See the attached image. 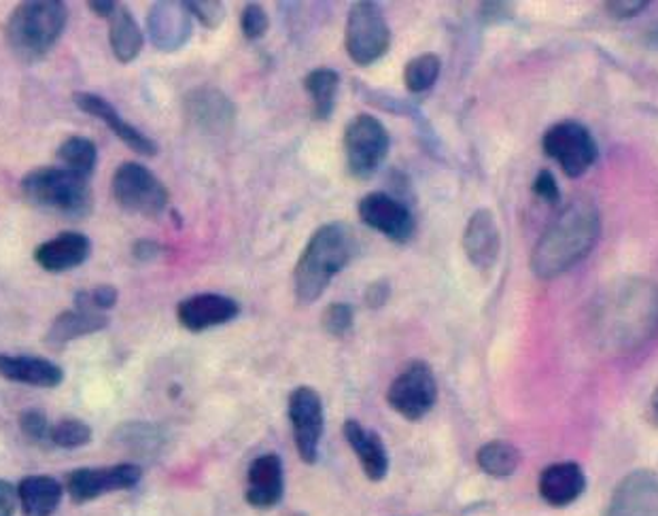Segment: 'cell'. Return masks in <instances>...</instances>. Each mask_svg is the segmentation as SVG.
<instances>
[{
    "instance_id": "29",
    "label": "cell",
    "mask_w": 658,
    "mask_h": 516,
    "mask_svg": "<svg viewBox=\"0 0 658 516\" xmlns=\"http://www.w3.org/2000/svg\"><path fill=\"white\" fill-rule=\"evenodd\" d=\"M478 468L493 478H508L520 466V450L506 440H491L476 453Z\"/></svg>"
},
{
    "instance_id": "44",
    "label": "cell",
    "mask_w": 658,
    "mask_h": 516,
    "mask_svg": "<svg viewBox=\"0 0 658 516\" xmlns=\"http://www.w3.org/2000/svg\"><path fill=\"white\" fill-rule=\"evenodd\" d=\"M652 415H655V419L658 421V391L655 394V398H652Z\"/></svg>"
},
{
    "instance_id": "40",
    "label": "cell",
    "mask_w": 658,
    "mask_h": 516,
    "mask_svg": "<svg viewBox=\"0 0 658 516\" xmlns=\"http://www.w3.org/2000/svg\"><path fill=\"white\" fill-rule=\"evenodd\" d=\"M480 18L487 24H497V22H506L512 18V7L506 2H482L480 4Z\"/></svg>"
},
{
    "instance_id": "17",
    "label": "cell",
    "mask_w": 658,
    "mask_h": 516,
    "mask_svg": "<svg viewBox=\"0 0 658 516\" xmlns=\"http://www.w3.org/2000/svg\"><path fill=\"white\" fill-rule=\"evenodd\" d=\"M149 34L153 46L162 51L183 48L191 37V13L186 2H158L151 7Z\"/></svg>"
},
{
    "instance_id": "2",
    "label": "cell",
    "mask_w": 658,
    "mask_h": 516,
    "mask_svg": "<svg viewBox=\"0 0 658 516\" xmlns=\"http://www.w3.org/2000/svg\"><path fill=\"white\" fill-rule=\"evenodd\" d=\"M357 238L347 224L333 221L310 236L293 270V291L300 305L317 302L331 279L357 256Z\"/></svg>"
},
{
    "instance_id": "39",
    "label": "cell",
    "mask_w": 658,
    "mask_h": 516,
    "mask_svg": "<svg viewBox=\"0 0 658 516\" xmlns=\"http://www.w3.org/2000/svg\"><path fill=\"white\" fill-rule=\"evenodd\" d=\"M389 298H391V282L387 281V279H378V281L370 282L368 289H366V296H363L366 306L372 308V310L382 308V306L389 302Z\"/></svg>"
},
{
    "instance_id": "3",
    "label": "cell",
    "mask_w": 658,
    "mask_h": 516,
    "mask_svg": "<svg viewBox=\"0 0 658 516\" xmlns=\"http://www.w3.org/2000/svg\"><path fill=\"white\" fill-rule=\"evenodd\" d=\"M69 24V7L60 0H28L4 24V41L22 62H39L60 41Z\"/></svg>"
},
{
    "instance_id": "12",
    "label": "cell",
    "mask_w": 658,
    "mask_h": 516,
    "mask_svg": "<svg viewBox=\"0 0 658 516\" xmlns=\"http://www.w3.org/2000/svg\"><path fill=\"white\" fill-rule=\"evenodd\" d=\"M142 468L118 464L111 468H79L67 476V492L74 504H88L104 493L126 492L141 483Z\"/></svg>"
},
{
    "instance_id": "37",
    "label": "cell",
    "mask_w": 658,
    "mask_h": 516,
    "mask_svg": "<svg viewBox=\"0 0 658 516\" xmlns=\"http://www.w3.org/2000/svg\"><path fill=\"white\" fill-rule=\"evenodd\" d=\"M534 191L546 205H557L561 200V189L550 170H540L534 179Z\"/></svg>"
},
{
    "instance_id": "7",
    "label": "cell",
    "mask_w": 658,
    "mask_h": 516,
    "mask_svg": "<svg viewBox=\"0 0 658 516\" xmlns=\"http://www.w3.org/2000/svg\"><path fill=\"white\" fill-rule=\"evenodd\" d=\"M389 132L375 116L361 113L349 121L345 130V156L355 179L366 181L375 177L389 153Z\"/></svg>"
},
{
    "instance_id": "31",
    "label": "cell",
    "mask_w": 658,
    "mask_h": 516,
    "mask_svg": "<svg viewBox=\"0 0 658 516\" xmlns=\"http://www.w3.org/2000/svg\"><path fill=\"white\" fill-rule=\"evenodd\" d=\"M58 160L72 172L90 177L98 165V149L94 141L86 137H71L60 145Z\"/></svg>"
},
{
    "instance_id": "38",
    "label": "cell",
    "mask_w": 658,
    "mask_h": 516,
    "mask_svg": "<svg viewBox=\"0 0 658 516\" xmlns=\"http://www.w3.org/2000/svg\"><path fill=\"white\" fill-rule=\"evenodd\" d=\"M604 7L614 20H631L644 9H648V2L646 0H610Z\"/></svg>"
},
{
    "instance_id": "32",
    "label": "cell",
    "mask_w": 658,
    "mask_h": 516,
    "mask_svg": "<svg viewBox=\"0 0 658 516\" xmlns=\"http://www.w3.org/2000/svg\"><path fill=\"white\" fill-rule=\"evenodd\" d=\"M92 427L81 419H62L51 425L49 443L60 448H81L92 443Z\"/></svg>"
},
{
    "instance_id": "30",
    "label": "cell",
    "mask_w": 658,
    "mask_h": 516,
    "mask_svg": "<svg viewBox=\"0 0 658 516\" xmlns=\"http://www.w3.org/2000/svg\"><path fill=\"white\" fill-rule=\"evenodd\" d=\"M442 71V60L438 53H421L412 58L403 69V83L410 95H423L431 90Z\"/></svg>"
},
{
    "instance_id": "6",
    "label": "cell",
    "mask_w": 658,
    "mask_h": 516,
    "mask_svg": "<svg viewBox=\"0 0 658 516\" xmlns=\"http://www.w3.org/2000/svg\"><path fill=\"white\" fill-rule=\"evenodd\" d=\"M345 48L359 67L375 64L389 51L391 28L377 2H355L345 30Z\"/></svg>"
},
{
    "instance_id": "23",
    "label": "cell",
    "mask_w": 658,
    "mask_h": 516,
    "mask_svg": "<svg viewBox=\"0 0 658 516\" xmlns=\"http://www.w3.org/2000/svg\"><path fill=\"white\" fill-rule=\"evenodd\" d=\"M587 489L585 469L574 462L552 464L541 472V499L555 508H564L574 504Z\"/></svg>"
},
{
    "instance_id": "25",
    "label": "cell",
    "mask_w": 658,
    "mask_h": 516,
    "mask_svg": "<svg viewBox=\"0 0 658 516\" xmlns=\"http://www.w3.org/2000/svg\"><path fill=\"white\" fill-rule=\"evenodd\" d=\"M107 326H109V317L107 315L96 312V310L71 308V310L60 312L53 319L48 336H46V343H48L49 347L58 349V347H64V345H69V343L81 338V336L96 334V331H100V329H104Z\"/></svg>"
},
{
    "instance_id": "26",
    "label": "cell",
    "mask_w": 658,
    "mask_h": 516,
    "mask_svg": "<svg viewBox=\"0 0 658 516\" xmlns=\"http://www.w3.org/2000/svg\"><path fill=\"white\" fill-rule=\"evenodd\" d=\"M24 516H53L62 502V485L48 474L26 476L18 487Z\"/></svg>"
},
{
    "instance_id": "15",
    "label": "cell",
    "mask_w": 658,
    "mask_h": 516,
    "mask_svg": "<svg viewBox=\"0 0 658 516\" xmlns=\"http://www.w3.org/2000/svg\"><path fill=\"white\" fill-rule=\"evenodd\" d=\"M74 102L83 113L104 121L107 128L116 132L119 141L128 145L134 153H141L142 158L158 156V149H160L158 142L153 141L151 137H147L139 128H134L132 123H128L126 119L119 118L118 109L109 100H104L102 96L79 92V95H74Z\"/></svg>"
},
{
    "instance_id": "10",
    "label": "cell",
    "mask_w": 658,
    "mask_h": 516,
    "mask_svg": "<svg viewBox=\"0 0 658 516\" xmlns=\"http://www.w3.org/2000/svg\"><path fill=\"white\" fill-rule=\"evenodd\" d=\"M387 401L406 421H421L438 401V383L431 366L425 361L408 364L391 383Z\"/></svg>"
},
{
    "instance_id": "42",
    "label": "cell",
    "mask_w": 658,
    "mask_h": 516,
    "mask_svg": "<svg viewBox=\"0 0 658 516\" xmlns=\"http://www.w3.org/2000/svg\"><path fill=\"white\" fill-rule=\"evenodd\" d=\"M18 502V489L0 478V516H13Z\"/></svg>"
},
{
    "instance_id": "41",
    "label": "cell",
    "mask_w": 658,
    "mask_h": 516,
    "mask_svg": "<svg viewBox=\"0 0 658 516\" xmlns=\"http://www.w3.org/2000/svg\"><path fill=\"white\" fill-rule=\"evenodd\" d=\"M164 254V247L151 238H141L132 245V256L139 261H153Z\"/></svg>"
},
{
    "instance_id": "1",
    "label": "cell",
    "mask_w": 658,
    "mask_h": 516,
    "mask_svg": "<svg viewBox=\"0 0 658 516\" xmlns=\"http://www.w3.org/2000/svg\"><path fill=\"white\" fill-rule=\"evenodd\" d=\"M601 235V215L590 198L571 200L565 211L540 236L534 254L531 270L538 279L550 281L571 270L587 258Z\"/></svg>"
},
{
    "instance_id": "28",
    "label": "cell",
    "mask_w": 658,
    "mask_h": 516,
    "mask_svg": "<svg viewBox=\"0 0 658 516\" xmlns=\"http://www.w3.org/2000/svg\"><path fill=\"white\" fill-rule=\"evenodd\" d=\"M338 88H340V75L333 69H317L306 75L305 90L312 100L315 121H326L331 118Z\"/></svg>"
},
{
    "instance_id": "4",
    "label": "cell",
    "mask_w": 658,
    "mask_h": 516,
    "mask_svg": "<svg viewBox=\"0 0 658 516\" xmlns=\"http://www.w3.org/2000/svg\"><path fill=\"white\" fill-rule=\"evenodd\" d=\"M604 334L614 343L637 347L658 328V287L646 279H634L616 289L601 308Z\"/></svg>"
},
{
    "instance_id": "21",
    "label": "cell",
    "mask_w": 658,
    "mask_h": 516,
    "mask_svg": "<svg viewBox=\"0 0 658 516\" xmlns=\"http://www.w3.org/2000/svg\"><path fill=\"white\" fill-rule=\"evenodd\" d=\"M0 376L20 385L53 389L62 385L64 370L48 357L0 353Z\"/></svg>"
},
{
    "instance_id": "22",
    "label": "cell",
    "mask_w": 658,
    "mask_h": 516,
    "mask_svg": "<svg viewBox=\"0 0 658 516\" xmlns=\"http://www.w3.org/2000/svg\"><path fill=\"white\" fill-rule=\"evenodd\" d=\"M342 431H345L347 443L353 448L363 474L372 483L385 480L387 474H389V453H387L385 443H382V438L378 436L377 431L366 429L361 423L355 421V419L345 421Z\"/></svg>"
},
{
    "instance_id": "35",
    "label": "cell",
    "mask_w": 658,
    "mask_h": 516,
    "mask_svg": "<svg viewBox=\"0 0 658 516\" xmlns=\"http://www.w3.org/2000/svg\"><path fill=\"white\" fill-rule=\"evenodd\" d=\"M186 4H188L191 18H196L205 28H212V30L223 24V20L228 16L226 4L217 2V0H196V2H186Z\"/></svg>"
},
{
    "instance_id": "27",
    "label": "cell",
    "mask_w": 658,
    "mask_h": 516,
    "mask_svg": "<svg viewBox=\"0 0 658 516\" xmlns=\"http://www.w3.org/2000/svg\"><path fill=\"white\" fill-rule=\"evenodd\" d=\"M109 43L121 64L134 62L142 51V30L128 7L119 4L118 11L109 18Z\"/></svg>"
},
{
    "instance_id": "19",
    "label": "cell",
    "mask_w": 658,
    "mask_h": 516,
    "mask_svg": "<svg viewBox=\"0 0 658 516\" xmlns=\"http://www.w3.org/2000/svg\"><path fill=\"white\" fill-rule=\"evenodd\" d=\"M285 493V472L279 455L268 453L253 459L247 472L245 499L258 510H270L282 499Z\"/></svg>"
},
{
    "instance_id": "20",
    "label": "cell",
    "mask_w": 658,
    "mask_h": 516,
    "mask_svg": "<svg viewBox=\"0 0 658 516\" xmlns=\"http://www.w3.org/2000/svg\"><path fill=\"white\" fill-rule=\"evenodd\" d=\"M92 254V240L81 232H62L34 249V261L48 272L79 268Z\"/></svg>"
},
{
    "instance_id": "33",
    "label": "cell",
    "mask_w": 658,
    "mask_h": 516,
    "mask_svg": "<svg viewBox=\"0 0 658 516\" xmlns=\"http://www.w3.org/2000/svg\"><path fill=\"white\" fill-rule=\"evenodd\" d=\"M355 324V310L353 306L345 305V302H336V305H329L323 310V317H321V326L328 331L329 336H336V338H342L347 336Z\"/></svg>"
},
{
    "instance_id": "14",
    "label": "cell",
    "mask_w": 658,
    "mask_h": 516,
    "mask_svg": "<svg viewBox=\"0 0 658 516\" xmlns=\"http://www.w3.org/2000/svg\"><path fill=\"white\" fill-rule=\"evenodd\" d=\"M604 516H658V478L648 469L627 474L614 489Z\"/></svg>"
},
{
    "instance_id": "8",
    "label": "cell",
    "mask_w": 658,
    "mask_h": 516,
    "mask_svg": "<svg viewBox=\"0 0 658 516\" xmlns=\"http://www.w3.org/2000/svg\"><path fill=\"white\" fill-rule=\"evenodd\" d=\"M544 153L557 160L567 177L576 179L585 175L599 158V147L587 126L567 119L550 126L544 135Z\"/></svg>"
},
{
    "instance_id": "16",
    "label": "cell",
    "mask_w": 658,
    "mask_h": 516,
    "mask_svg": "<svg viewBox=\"0 0 658 516\" xmlns=\"http://www.w3.org/2000/svg\"><path fill=\"white\" fill-rule=\"evenodd\" d=\"M238 315H240V305L235 298H228L223 294H196L177 306V317L181 326L196 334L217 326H226L235 321Z\"/></svg>"
},
{
    "instance_id": "45",
    "label": "cell",
    "mask_w": 658,
    "mask_h": 516,
    "mask_svg": "<svg viewBox=\"0 0 658 516\" xmlns=\"http://www.w3.org/2000/svg\"><path fill=\"white\" fill-rule=\"evenodd\" d=\"M287 516H306V515H300V513H293V515H287Z\"/></svg>"
},
{
    "instance_id": "36",
    "label": "cell",
    "mask_w": 658,
    "mask_h": 516,
    "mask_svg": "<svg viewBox=\"0 0 658 516\" xmlns=\"http://www.w3.org/2000/svg\"><path fill=\"white\" fill-rule=\"evenodd\" d=\"M20 429H22L26 438H30L32 443H46V440H49L51 425H49L46 413H41L37 408H30V410H24L20 415Z\"/></svg>"
},
{
    "instance_id": "34",
    "label": "cell",
    "mask_w": 658,
    "mask_h": 516,
    "mask_svg": "<svg viewBox=\"0 0 658 516\" xmlns=\"http://www.w3.org/2000/svg\"><path fill=\"white\" fill-rule=\"evenodd\" d=\"M268 28H270V18L263 11V7L258 4V2L245 4L242 16H240V30H242L245 39L258 41V39H261L268 32Z\"/></svg>"
},
{
    "instance_id": "43",
    "label": "cell",
    "mask_w": 658,
    "mask_h": 516,
    "mask_svg": "<svg viewBox=\"0 0 658 516\" xmlns=\"http://www.w3.org/2000/svg\"><path fill=\"white\" fill-rule=\"evenodd\" d=\"M88 7L94 11L96 16L109 20L118 11L119 2H113V0H92V2H88Z\"/></svg>"
},
{
    "instance_id": "11",
    "label": "cell",
    "mask_w": 658,
    "mask_h": 516,
    "mask_svg": "<svg viewBox=\"0 0 658 516\" xmlns=\"http://www.w3.org/2000/svg\"><path fill=\"white\" fill-rule=\"evenodd\" d=\"M289 419L300 459L312 466L319 459V446L326 429L323 399L312 387H298L289 396Z\"/></svg>"
},
{
    "instance_id": "9",
    "label": "cell",
    "mask_w": 658,
    "mask_h": 516,
    "mask_svg": "<svg viewBox=\"0 0 658 516\" xmlns=\"http://www.w3.org/2000/svg\"><path fill=\"white\" fill-rule=\"evenodd\" d=\"M113 196L123 211L156 217L166 211L170 191L153 170L139 162H123L113 175Z\"/></svg>"
},
{
    "instance_id": "18",
    "label": "cell",
    "mask_w": 658,
    "mask_h": 516,
    "mask_svg": "<svg viewBox=\"0 0 658 516\" xmlns=\"http://www.w3.org/2000/svg\"><path fill=\"white\" fill-rule=\"evenodd\" d=\"M463 249L473 268L491 270L501 254V232L491 209H478L463 232Z\"/></svg>"
},
{
    "instance_id": "5",
    "label": "cell",
    "mask_w": 658,
    "mask_h": 516,
    "mask_svg": "<svg viewBox=\"0 0 658 516\" xmlns=\"http://www.w3.org/2000/svg\"><path fill=\"white\" fill-rule=\"evenodd\" d=\"M22 196L37 209L79 219L94 207L90 177L72 172L64 166L34 168L22 179Z\"/></svg>"
},
{
    "instance_id": "13",
    "label": "cell",
    "mask_w": 658,
    "mask_h": 516,
    "mask_svg": "<svg viewBox=\"0 0 658 516\" xmlns=\"http://www.w3.org/2000/svg\"><path fill=\"white\" fill-rule=\"evenodd\" d=\"M357 211H359V219L368 228L377 230V232L387 236L389 240H393L398 245L408 242L415 236V217H412V212L403 202L396 200L389 194H380V191L368 194L359 202Z\"/></svg>"
},
{
    "instance_id": "24",
    "label": "cell",
    "mask_w": 658,
    "mask_h": 516,
    "mask_svg": "<svg viewBox=\"0 0 658 516\" xmlns=\"http://www.w3.org/2000/svg\"><path fill=\"white\" fill-rule=\"evenodd\" d=\"M186 111L193 123L211 132L230 128L236 116L235 105L230 102V98L215 88L189 92Z\"/></svg>"
}]
</instances>
